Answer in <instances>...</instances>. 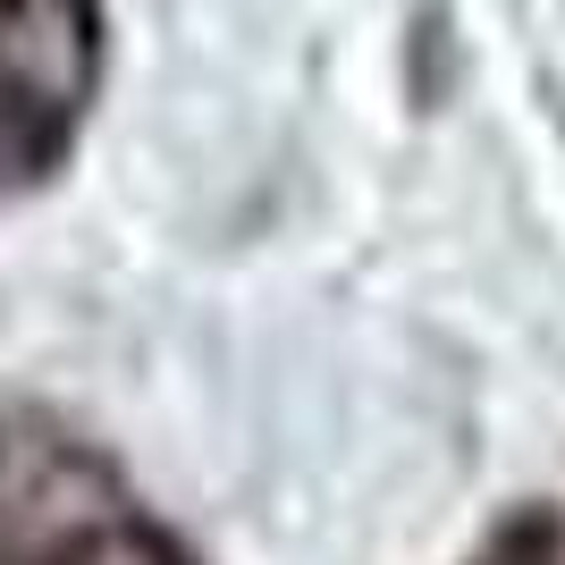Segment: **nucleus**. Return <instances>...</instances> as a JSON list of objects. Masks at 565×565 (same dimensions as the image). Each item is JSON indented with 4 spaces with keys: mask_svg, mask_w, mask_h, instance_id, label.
Returning a JSON list of instances; mask_svg holds the SVG:
<instances>
[{
    "mask_svg": "<svg viewBox=\"0 0 565 565\" xmlns=\"http://www.w3.org/2000/svg\"><path fill=\"white\" fill-rule=\"evenodd\" d=\"M0 565H186V548L51 430H0Z\"/></svg>",
    "mask_w": 565,
    "mask_h": 565,
    "instance_id": "f257e3e1",
    "label": "nucleus"
},
{
    "mask_svg": "<svg viewBox=\"0 0 565 565\" xmlns=\"http://www.w3.org/2000/svg\"><path fill=\"white\" fill-rule=\"evenodd\" d=\"M465 565H565V498H541L490 532Z\"/></svg>",
    "mask_w": 565,
    "mask_h": 565,
    "instance_id": "f03ea898",
    "label": "nucleus"
}]
</instances>
